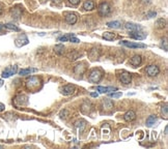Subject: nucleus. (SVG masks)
Listing matches in <instances>:
<instances>
[{
    "label": "nucleus",
    "mask_w": 168,
    "mask_h": 149,
    "mask_svg": "<svg viewBox=\"0 0 168 149\" xmlns=\"http://www.w3.org/2000/svg\"><path fill=\"white\" fill-rule=\"evenodd\" d=\"M42 79L40 77H30L26 81V88L30 91H38L42 87Z\"/></svg>",
    "instance_id": "f257e3e1"
},
{
    "label": "nucleus",
    "mask_w": 168,
    "mask_h": 149,
    "mask_svg": "<svg viewBox=\"0 0 168 149\" xmlns=\"http://www.w3.org/2000/svg\"><path fill=\"white\" fill-rule=\"evenodd\" d=\"M102 78H103V73L100 69H94L90 72L89 76H88V81L90 83H94L96 84V83H99L102 80Z\"/></svg>",
    "instance_id": "f03ea898"
},
{
    "label": "nucleus",
    "mask_w": 168,
    "mask_h": 149,
    "mask_svg": "<svg viewBox=\"0 0 168 149\" xmlns=\"http://www.w3.org/2000/svg\"><path fill=\"white\" fill-rule=\"evenodd\" d=\"M14 104H15V106L18 108L25 107V106L28 104V96L24 95V94H20V95L15 98V99H14Z\"/></svg>",
    "instance_id": "7ed1b4c3"
},
{
    "label": "nucleus",
    "mask_w": 168,
    "mask_h": 149,
    "mask_svg": "<svg viewBox=\"0 0 168 149\" xmlns=\"http://www.w3.org/2000/svg\"><path fill=\"white\" fill-rule=\"evenodd\" d=\"M99 13L100 16H102V17H107L109 13H111V6L109 5V3L107 2H103V3H101L99 5Z\"/></svg>",
    "instance_id": "20e7f679"
},
{
    "label": "nucleus",
    "mask_w": 168,
    "mask_h": 149,
    "mask_svg": "<svg viewBox=\"0 0 168 149\" xmlns=\"http://www.w3.org/2000/svg\"><path fill=\"white\" fill-rule=\"evenodd\" d=\"M145 72H146V74L148 77H156L160 74V69L155 64H151L145 69Z\"/></svg>",
    "instance_id": "39448f33"
},
{
    "label": "nucleus",
    "mask_w": 168,
    "mask_h": 149,
    "mask_svg": "<svg viewBox=\"0 0 168 149\" xmlns=\"http://www.w3.org/2000/svg\"><path fill=\"white\" fill-rule=\"evenodd\" d=\"M18 72V66L17 65H13V66H8L2 72V78H10V76L15 74Z\"/></svg>",
    "instance_id": "423d86ee"
},
{
    "label": "nucleus",
    "mask_w": 168,
    "mask_h": 149,
    "mask_svg": "<svg viewBox=\"0 0 168 149\" xmlns=\"http://www.w3.org/2000/svg\"><path fill=\"white\" fill-rule=\"evenodd\" d=\"M119 80L122 83H124V84L128 85L131 83V81H132V76H131L130 73H128V72H122L119 74Z\"/></svg>",
    "instance_id": "0eeeda50"
},
{
    "label": "nucleus",
    "mask_w": 168,
    "mask_h": 149,
    "mask_svg": "<svg viewBox=\"0 0 168 149\" xmlns=\"http://www.w3.org/2000/svg\"><path fill=\"white\" fill-rule=\"evenodd\" d=\"M75 91H76V87H75L74 85H65V86H63L62 89H61V93L65 96L72 95V94L75 93Z\"/></svg>",
    "instance_id": "6e6552de"
},
{
    "label": "nucleus",
    "mask_w": 168,
    "mask_h": 149,
    "mask_svg": "<svg viewBox=\"0 0 168 149\" xmlns=\"http://www.w3.org/2000/svg\"><path fill=\"white\" fill-rule=\"evenodd\" d=\"M22 13H23V8L19 5L14 6L12 10H10V15H12V17L14 18V19H20Z\"/></svg>",
    "instance_id": "1a4fd4ad"
},
{
    "label": "nucleus",
    "mask_w": 168,
    "mask_h": 149,
    "mask_svg": "<svg viewBox=\"0 0 168 149\" xmlns=\"http://www.w3.org/2000/svg\"><path fill=\"white\" fill-rule=\"evenodd\" d=\"M15 44H16V46H17V47L21 48V47H23V46H25V45L28 44V38H27V37L25 34H21L19 37L16 38Z\"/></svg>",
    "instance_id": "9d476101"
},
{
    "label": "nucleus",
    "mask_w": 168,
    "mask_h": 149,
    "mask_svg": "<svg viewBox=\"0 0 168 149\" xmlns=\"http://www.w3.org/2000/svg\"><path fill=\"white\" fill-rule=\"evenodd\" d=\"M92 104L89 101H85L81 105V112L83 114H89L92 112Z\"/></svg>",
    "instance_id": "9b49d317"
},
{
    "label": "nucleus",
    "mask_w": 168,
    "mask_h": 149,
    "mask_svg": "<svg viewBox=\"0 0 168 149\" xmlns=\"http://www.w3.org/2000/svg\"><path fill=\"white\" fill-rule=\"evenodd\" d=\"M64 21L67 22L69 25H74L77 23V21H78V18H77V16L75 15V13H67L64 17Z\"/></svg>",
    "instance_id": "f8f14e48"
},
{
    "label": "nucleus",
    "mask_w": 168,
    "mask_h": 149,
    "mask_svg": "<svg viewBox=\"0 0 168 149\" xmlns=\"http://www.w3.org/2000/svg\"><path fill=\"white\" fill-rule=\"evenodd\" d=\"M120 44L124 45L126 47H129V48H132V49H137V48H145V45L143 44H136V42H128V40H122L120 42Z\"/></svg>",
    "instance_id": "ddd939ff"
},
{
    "label": "nucleus",
    "mask_w": 168,
    "mask_h": 149,
    "mask_svg": "<svg viewBox=\"0 0 168 149\" xmlns=\"http://www.w3.org/2000/svg\"><path fill=\"white\" fill-rule=\"evenodd\" d=\"M130 37H133V38H135V39L141 40V39H144V38L146 37V33H144L143 31H141V30H138V31H131Z\"/></svg>",
    "instance_id": "4468645a"
},
{
    "label": "nucleus",
    "mask_w": 168,
    "mask_h": 149,
    "mask_svg": "<svg viewBox=\"0 0 168 149\" xmlns=\"http://www.w3.org/2000/svg\"><path fill=\"white\" fill-rule=\"evenodd\" d=\"M102 108L103 110H105V112H110L111 110H113V103L108 98H105L102 103Z\"/></svg>",
    "instance_id": "2eb2a0df"
},
{
    "label": "nucleus",
    "mask_w": 168,
    "mask_h": 149,
    "mask_svg": "<svg viewBox=\"0 0 168 149\" xmlns=\"http://www.w3.org/2000/svg\"><path fill=\"white\" fill-rule=\"evenodd\" d=\"M142 62V58L140 55H134L132 58L130 59V64L133 65L134 67H137L141 64Z\"/></svg>",
    "instance_id": "dca6fc26"
},
{
    "label": "nucleus",
    "mask_w": 168,
    "mask_h": 149,
    "mask_svg": "<svg viewBox=\"0 0 168 149\" xmlns=\"http://www.w3.org/2000/svg\"><path fill=\"white\" fill-rule=\"evenodd\" d=\"M86 67L83 63H80V64H77L76 66L74 67V74H79V76H82V74L85 73Z\"/></svg>",
    "instance_id": "f3484780"
},
{
    "label": "nucleus",
    "mask_w": 168,
    "mask_h": 149,
    "mask_svg": "<svg viewBox=\"0 0 168 149\" xmlns=\"http://www.w3.org/2000/svg\"><path fill=\"white\" fill-rule=\"evenodd\" d=\"M124 28L129 31H138V30H142V27L140 25L134 24V23H127L124 25Z\"/></svg>",
    "instance_id": "a211bd4d"
},
{
    "label": "nucleus",
    "mask_w": 168,
    "mask_h": 149,
    "mask_svg": "<svg viewBox=\"0 0 168 149\" xmlns=\"http://www.w3.org/2000/svg\"><path fill=\"white\" fill-rule=\"evenodd\" d=\"M124 118L126 121H128V122H131V121L135 120L136 119V113L133 111V110H130V111H128L126 113V114L124 115Z\"/></svg>",
    "instance_id": "6ab92c4d"
},
{
    "label": "nucleus",
    "mask_w": 168,
    "mask_h": 149,
    "mask_svg": "<svg viewBox=\"0 0 168 149\" xmlns=\"http://www.w3.org/2000/svg\"><path fill=\"white\" fill-rule=\"evenodd\" d=\"M94 7H96V4L92 0H86L83 3V8L85 10H92Z\"/></svg>",
    "instance_id": "aec40b11"
},
{
    "label": "nucleus",
    "mask_w": 168,
    "mask_h": 149,
    "mask_svg": "<svg viewBox=\"0 0 168 149\" xmlns=\"http://www.w3.org/2000/svg\"><path fill=\"white\" fill-rule=\"evenodd\" d=\"M157 120H158V118H157L156 115H151V116L146 119V126L147 127H152V126H154L155 125V123H157Z\"/></svg>",
    "instance_id": "412c9836"
},
{
    "label": "nucleus",
    "mask_w": 168,
    "mask_h": 149,
    "mask_svg": "<svg viewBox=\"0 0 168 149\" xmlns=\"http://www.w3.org/2000/svg\"><path fill=\"white\" fill-rule=\"evenodd\" d=\"M100 51L98 49H92L89 52V57L92 58V60H97L100 57Z\"/></svg>",
    "instance_id": "4be33fe9"
},
{
    "label": "nucleus",
    "mask_w": 168,
    "mask_h": 149,
    "mask_svg": "<svg viewBox=\"0 0 168 149\" xmlns=\"http://www.w3.org/2000/svg\"><path fill=\"white\" fill-rule=\"evenodd\" d=\"M156 26H157V28H159V29L165 28V27H166V20L163 19V18L158 19V20H157V22H156Z\"/></svg>",
    "instance_id": "5701e85b"
},
{
    "label": "nucleus",
    "mask_w": 168,
    "mask_h": 149,
    "mask_svg": "<svg viewBox=\"0 0 168 149\" xmlns=\"http://www.w3.org/2000/svg\"><path fill=\"white\" fill-rule=\"evenodd\" d=\"M35 72H38V69H21V71L19 72V74H21V76H26V74H30L32 73H35Z\"/></svg>",
    "instance_id": "b1692460"
},
{
    "label": "nucleus",
    "mask_w": 168,
    "mask_h": 149,
    "mask_svg": "<svg viewBox=\"0 0 168 149\" xmlns=\"http://www.w3.org/2000/svg\"><path fill=\"white\" fill-rule=\"evenodd\" d=\"M54 52L56 54H58V55H62L64 53V46L63 45H56L54 47Z\"/></svg>",
    "instance_id": "393cba45"
},
{
    "label": "nucleus",
    "mask_w": 168,
    "mask_h": 149,
    "mask_svg": "<svg viewBox=\"0 0 168 149\" xmlns=\"http://www.w3.org/2000/svg\"><path fill=\"white\" fill-rule=\"evenodd\" d=\"M103 37L105 38L106 40H113L115 37H116V34L115 33H112V32H104L103 33Z\"/></svg>",
    "instance_id": "a878e982"
},
{
    "label": "nucleus",
    "mask_w": 168,
    "mask_h": 149,
    "mask_svg": "<svg viewBox=\"0 0 168 149\" xmlns=\"http://www.w3.org/2000/svg\"><path fill=\"white\" fill-rule=\"evenodd\" d=\"M107 26L110 27V28H113V29H118V28H120L122 24H120V22H118V21H112V22H108Z\"/></svg>",
    "instance_id": "bb28decb"
},
{
    "label": "nucleus",
    "mask_w": 168,
    "mask_h": 149,
    "mask_svg": "<svg viewBox=\"0 0 168 149\" xmlns=\"http://www.w3.org/2000/svg\"><path fill=\"white\" fill-rule=\"evenodd\" d=\"M4 25V28L8 29V30H13V31H20V28L17 27L16 25L8 23V24H3Z\"/></svg>",
    "instance_id": "cd10ccee"
},
{
    "label": "nucleus",
    "mask_w": 168,
    "mask_h": 149,
    "mask_svg": "<svg viewBox=\"0 0 168 149\" xmlns=\"http://www.w3.org/2000/svg\"><path fill=\"white\" fill-rule=\"evenodd\" d=\"M80 56H81V53H78V52H73L71 55L69 56V58H70V60H72V61H75V60L78 59Z\"/></svg>",
    "instance_id": "c85d7f7f"
},
{
    "label": "nucleus",
    "mask_w": 168,
    "mask_h": 149,
    "mask_svg": "<svg viewBox=\"0 0 168 149\" xmlns=\"http://www.w3.org/2000/svg\"><path fill=\"white\" fill-rule=\"evenodd\" d=\"M122 92H117V93H114V92H111V93H109V96L110 98H122Z\"/></svg>",
    "instance_id": "c756f323"
},
{
    "label": "nucleus",
    "mask_w": 168,
    "mask_h": 149,
    "mask_svg": "<svg viewBox=\"0 0 168 149\" xmlns=\"http://www.w3.org/2000/svg\"><path fill=\"white\" fill-rule=\"evenodd\" d=\"M69 40L72 42H76V44H78V42H80V39L77 37H75L74 35H69Z\"/></svg>",
    "instance_id": "7c9ffc66"
},
{
    "label": "nucleus",
    "mask_w": 168,
    "mask_h": 149,
    "mask_svg": "<svg viewBox=\"0 0 168 149\" xmlns=\"http://www.w3.org/2000/svg\"><path fill=\"white\" fill-rule=\"evenodd\" d=\"M98 91H100L101 93H107V87H102V86H99L97 88Z\"/></svg>",
    "instance_id": "2f4dec72"
},
{
    "label": "nucleus",
    "mask_w": 168,
    "mask_h": 149,
    "mask_svg": "<svg viewBox=\"0 0 168 149\" xmlns=\"http://www.w3.org/2000/svg\"><path fill=\"white\" fill-rule=\"evenodd\" d=\"M58 40H59V42H68V40H69V35L59 37H58Z\"/></svg>",
    "instance_id": "473e14b6"
},
{
    "label": "nucleus",
    "mask_w": 168,
    "mask_h": 149,
    "mask_svg": "<svg viewBox=\"0 0 168 149\" xmlns=\"http://www.w3.org/2000/svg\"><path fill=\"white\" fill-rule=\"evenodd\" d=\"M163 46H164V50H165V51H167L168 47H167V40H166V38H165L164 40H162V47Z\"/></svg>",
    "instance_id": "72a5a7b5"
},
{
    "label": "nucleus",
    "mask_w": 168,
    "mask_h": 149,
    "mask_svg": "<svg viewBox=\"0 0 168 149\" xmlns=\"http://www.w3.org/2000/svg\"><path fill=\"white\" fill-rule=\"evenodd\" d=\"M117 90V88L116 87H107V92H114V91H116Z\"/></svg>",
    "instance_id": "f704fd0d"
},
{
    "label": "nucleus",
    "mask_w": 168,
    "mask_h": 149,
    "mask_svg": "<svg viewBox=\"0 0 168 149\" xmlns=\"http://www.w3.org/2000/svg\"><path fill=\"white\" fill-rule=\"evenodd\" d=\"M70 3H72L73 5H77V4H79V2H80V0H69Z\"/></svg>",
    "instance_id": "c9c22d12"
},
{
    "label": "nucleus",
    "mask_w": 168,
    "mask_h": 149,
    "mask_svg": "<svg viewBox=\"0 0 168 149\" xmlns=\"http://www.w3.org/2000/svg\"><path fill=\"white\" fill-rule=\"evenodd\" d=\"M162 112H164V116H167V105H165L164 107L162 108Z\"/></svg>",
    "instance_id": "e433bc0d"
},
{
    "label": "nucleus",
    "mask_w": 168,
    "mask_h": 149,
    "mask_svg": "<svg viewBox=\"0 0 168 149\" xmlns=\"http://www.w3.org/2000/svg\"><path fill=\"white\" fill-rule=\"evenodd\" d=\"M157 15V13L155 12H152V13H147V17L148 18H153V17H155V16Z\"/></svg>",
    "instance_id": "4c0bfd02"
},
{
    "label": "nucleus",
    "mask_w": 168,
    "mask_h": 149,
    "mask_svg": "<svg viewBox=\"0 0 168 149\" xmlns=\"http://www.w3.org/2000/svg\"><path fill=\"white\" fill-rule=\"evenodd\" d=\"M4 109H5V106H4L2 103H0V112L4 111Z\"/></svg>",
    "instance_id": "58836bf2"
},
{
    "label": "nucleus",
    "mask_w": 168,
    "mask_h": 149,
    "mask_svg": "<svg viewBox=\"0 0 168 149\" xmlns=\"http://www.w3.org/2000/svg\"><path fill=\"white\" fill-rule=\"evenodd\" d=\"M4 30H5V28H4V25L0 24V32H3Z\"/></svg>",
    "instance_id": "ea45409f"
},
{
    "label": "nucleus",
    "mask_w": 168,
    "mask_h": 149,
    "mask_svg": "<svg viewBox=\"0 0 168 149\" xmlns=\"http://www.w3.org/2000/svg\"><path fill=\"white\" fill-rule=\"evenodd\" d=\"M53 2H55V3H57V4H59V3H61V0H53Z\"/></svg>",
    "instance_id": "a19ab883"
},
{
    "label": "nucleus",
    "mask_w": 168,
    "mask_h": 149,
    "mask_svg": "<svg viewBox=\"0 0 168 149\" xmlns=\"http://www.w3.org/2000/svg\"><path fill=\"white\" fill-rule=\"evenodd\" d=\"M92 96H94V98H98V93H92Z\"/></svg>",
    "instance_id": "79ce46f5"
},
{
    "label": "nucleus",
    "mask_w": 168,
    "mask_h": 149,
    "mask_svg": "<svg viewBox=\"0 0 168 149\" xmlns=\"http://www.w3.org/2000/svg\"><path fill=\"white\" fill-rule=\"evenodd\" d=\"M1 13H2V5L0 4V16H1Z\"/></svg>",
    "instance_id": "37998d69"
},
{
    "label": "nucleus",
    "mask_w": 168,
    "mask_h": 149,
    "mask_svg": "<svg viewBox=\"0 0 168 149\" xmlns=\"http://www.w3.org/2000/svg\"><path fill=\"white\" fill-rule=\"evenodd\" d=\"M2 85H3V81H2L1 79H0V87H1Z\"/></svg>",
    "instance_id": "c03bdc74"
},
{
    "label": "nucleus",
    "mask_w": 168,
    "mask_h": 149,
    "mask_svg": "<svg viewBox=\"0 0 168 149\" xmlns=\"http://www.w3.org/2000/svg\"><path fill=\"white\" fill-rule=\"evenodd\" d=\"M165 135H167V126L165 127Z\"/></svg>",
    "instance_id": "a18cd8bd"
},
{
    "label": "nucleus",
    "mask_w": 168,
    "mask_h": 149,
    "mask_svg": "<svg viewBox=\"0 0 168 149\" xmlns=\"http://www.w3.org/2000/svg\"><path fill=\"white\" fill-rule=\"evenodd\" d=\"M43 2H46V1H48V0H42Z\"/></svg>",
    "instance_id": "49530a36"
}]
</instances>
